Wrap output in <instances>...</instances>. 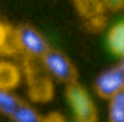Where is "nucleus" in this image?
I'll return each instance as SVG.
<instances>
[{"label": "nucleus", "mask_w": 124, "mask_h": 122, "mask_svg": "<svg viewBox=\"0 0 124 122\" xmlns=\"http://www.w3.org/2000/svg\"><path fill=\"white\" fill-rule=\"evenodd\" d=\"M9 119L13 122H43V117L34 110L31 104L23 102V100H22V104L16 108V111L13 113Z\"/></svg>", "instance_id": "nucleus-8"}, {"label": "nucleus", "mask_w": 124, "mask_h": 122, "mask_svg": "<svg viewBox=\"0 0 124 122\" xmlns=\"http://www.w3.org/2000/svg\"><path fill=\"white\" fill-rule=\"evenodd\" d=\"M124 90V72L121 66H112L97 75L95 79V92L102 99H110L117 92Z\"/></svg>", "instance_id": "nucleus-4"}, {"label": "nucleus", "mask_w": 124, "mask_h": 122, "mask_svg": "<svg viewBox=\"0 0 124 122\" xmlns=\"http://www.w3.org/2000/svg\"><path fill=\"white\" fill-rule=\"evenodd\" d=\"M7 38H9V34H7L6 27H4V25L0 23V50L6 47V40H7Z\"/></svg>", "instance_id": "nucleus-12"}, {"label": "nucleus", "mask_w": 124, "mask_h": 122, "mask_svg": "<svg viewBox=\"0 0 124 122\" xmlns=\"http://www.w3.org/2000/svg\"><path fill=\"white\" fill-rule=\"evenodd\" d=\"M67 102L72 113L76 115L78 122H95L97 120V108L93 99L86 90L78 83L67 85Z\"/></svg>", "instance_id": "nucleus-1"}, {"label": "nucleus", "mask_w": 124, "mask_h": 122, "mask_svg": "<svg viewBox=\"0 0 124 122\" xmlns=\"http://www.w3.org/2000/svg\"><path fill=\"white\" fill-rule=\"evenodd\" d=\"M108 49L112 54L124 57V22L115 23L108 32Z\"/></svg>", "instance_id": "nucleus-7"}, {"label": "nucleus", "mask_w": 124, "mask_h": 122, "mask_svg": "<svg viewBox=\"0 0 124 122\" xmlns=\"http://www.w3.org/2000/svg\"><path fill=\"white\" fill-rule=\"evenodd\" d=\"M40 59L43 63V68L52 75L54 79H58V81H61V83H67V85L76 81V68H74V65H72V61L68 59L63 52L49 49Z\"/></svg>", "instance_id": "nucleus-3"}, {"label": "nucleus", "mask_w": 124, "mask_h": 122, "mask_svg": "<svg viewBox=\"0 0 124 122\" xmlns=\"http://www.w3.org/2000/svg\"><path fill=\"white\" fill-rule=\"evenodd\" d=\"M108 119L110 122H124V90L117 92L108 99Z\"/></svg>", "instance_id": "nucleus-10"}, {"label": "nucleus", "mask_w": 124, "mask_h": 122, "mask_svg": "<svg viewBox=\"0 0 124 122\" xmlns=\"http://www.w3.org/2000/svg\"><path fill=\"white\" fill-rule=\"evenodd\" d=\"M119 66H121V70L124 72V57H121V65H119Z\"/></svg>", "instance_id": "nucleus-14"}, {"label": "nucleus", "mask_w": 124, "mask_h": 122, "mask_svg": "<svg viewBox=\"0 0 124 122\" xmlns=\"http://www.w3.org/2000/svg\"><path fill=\"white\" fill-rule=\"evenodd\" d=\"M104 4L110 9H121V7H124V0H104Z\"/></svg>", "instance_id": "nucleus-11"}, {"label": "nucleus", "mask_w": 124, "mask_h": 122, "mask_svg": "<svg viewBox=\"0 0 124 122\" xmlns=\"http://www.w3.org/2000/svg\"><path fill=\"white\" fill-rule=\"evenodd\" d=\"M15 43L27 57H41L49 50V43L38 29L22 25L15 31Z\"/></svg>", "instance_id": "nucleus-2"}, {"label": "nucleus", "mask_w": 124, "mask_h": 122, "mask_svg": "<svg viewBox=\"0 0 124 122\" xmlns=\"http://www.w3.org/2000/svg\"><path fill=\"white\" fill-rule=\"evenodd\" d=\"M29 86H31V93L36 100H49V97L52 95L50 81L43 75H29Z\"/></svg>", "instance_id": "nucleus-6"}, {"label": "nucleus", "mask_w": 124, "mask_h": 122, "mask_svg": "<svg viewBox=\"0 0 124 122\" xmlns=\"http://www.w3.org/2000/svg\"><path fill=\"white\" fill-rule=\"evenodd\" d=\"M43 122H65V120H63L58 113H52V115H49V117H43Z\"/></svg>", "instance_id": "nucleus-13"}, {"label": "nucleus", "mask_w": 124, "mask_h": 122, "mask_svg": "<svg viewBox=\"0 0 124 122\" xmlns=\"http://www.w3.org/2000/svg\"><path fill=\"white\" fill-rule=\"evenodd\" d=\"M20 83V70L9 61H0V88L13 90Z\"/></svg>", "instance_id": "nucleus-5"}, {"label": "nucleus", "mask_w": 124, "mask_h": 122, "mask_svg": "<svg viewBox=\"0 0 124 122\" xmlns=\"http://www.w3.org/2000/svg\"><path fill=\"white\" fill-rule=\"evenodd\" d=\"M20 104H22V99H18L11 90L0 88V113H2V115L11 117Z\"/></svg>", "instance_id": "nucleus-9"}]
</instances>
